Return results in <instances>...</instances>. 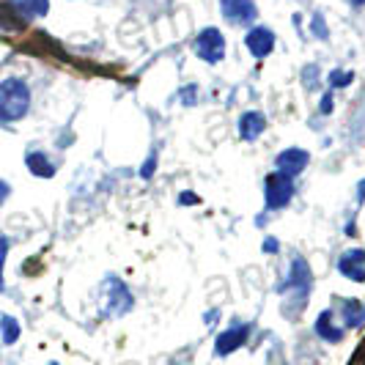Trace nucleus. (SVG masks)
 Here are the masks:
<instances>
[{"mask_svg": "<svg viewBox=\"0 0 365 365\" xmlns=\"http://www.w3.org/2000/svg\"><path fill=\"white\" fill-rule=\"evenodd\" d=\"M192 53L201 58L203 63H220L225 53H228V44H225V36L222 31L215 28V25H206L203 31H198V36L192 38Z\"/></svg>", "mask_w": 365, "mask_h": 365, "instance_id": "obj_5", "label": "nucleus"}, {"mask_svg": "<svg viewBox=\"0 0 365 365\" xmlns=\"http://www.w3.org/2000/svg\"><path fill=\"white\" fill-rule=\"evenodd\" d=\"M253 322H242V319H231V324L220 332L217 338H215V354L217 357H228V354H234L239 349L245 346L247 341H250V335H253Z\"/></svg>", "mask_w": 365, "mask_h": 365, "instance_id": "obj_6", "label": "nucleus"}, {"mask_svg": "<svg viewBox=\"0 0 365 365\" xmlns=\"http://www.w3.org/2000/svg\"><path fill=\"white\" fill-rule=\"evenodd\" d=\"M327 86H329V91H344L349 86H354V72L338 66V69H332V72L327 74Z\"/></svg>", "mask_w": 365, "mask_h": 365, "instance_id": "obj_18", "label": "nucleus"}, {"mask_svg": "<svg viewBox=\"0 0 365 365\" xmlns=\"http://www.w3.org/2000/svg\"><path fill=\"white\" fill-rule=\"evenodd\" d=\"M25 25H28V22L19 17L17 9H14L9 0L0 3V31H6V34H19Z\"/></svg>", "mask_w": 365, "mask_h": 365, "instance_id": "obj_16", "label": "nucleus"}, {"mask_svg": "<svg viewBox=\"0 0 365 365\" xmlns=\"http://www.w3.org/2000/svg\"><path fill=\"white\" fill-rule=\"evenodd\" d=\"M198 203H201V195H198V192H192V190L179 192V206H198Z\"/></svg>", "mask_w": 365, "mask_h": 365, "instance_id": "obj_26", "label": "nucleus"}, {"mask_svg": "<svg viewBox=\"0 0 365 365\" xmlns=\"http://www.w3.org/2000/svg\"><path fill=\"white\" fill-rule=\"evenodd\" d=\"M220 14L231 25L250 28L258 19V6L256 0H220Z\"/></svg>", "mask_w": 365, "mask_h": 365, "instance_id": "obj_9", "label": "nucleus"}, {"mask_svg": "<svg viewBox=\"0 0 365 365\" xmlns=\"http://www.w3.org/2000/svg\"><path fill=\"white\" fill-rule=\"evenodd\" d=\"M9 195H11V184L6 179H0V209H3V203L9 201Z\"/></svg>", "mask_w": 365, "mask_h": 365, "instance_id": "obj_27", "label": "nucleus"}, {"mask_svg": "<svg viewBox=\"0 0 365 365\" xmlns=\"http://www.w3.org/2000/svg\"><path fill=\"white\" fill-rule=\"evenodd\" d=\"M179 102H182V108H195V105H198V86H195V83L182 86V91H179Z\"/></svg>", "mask_w": 365, "mask_h": 365, "instance_id": "obj_22", "label": "nucleus"}, {"mask_svg": "<svg viewBox=\"0 0 365 365\" xmlns=\"http://www.w3.org/2000/svg\"><path fill=\"white\" fill-rule=\"evenodd\" d=\"M14 9H17V14L25 22H31L34 17H47V11H50V0H9Z\"/></svg>", "mask_w": 365, "mask_h": 365, "instance_id": "obj_15", "label": "nucleus"}, {"mask_svg": "<svg viewBox=\"0 0 365 365\" xmlns=\"http://www.w3.org/2000/svg\"><path fill=\"white\" fill-rule=\"evenodd\" d=\"M50 365H58V363H50Z\"/></svg>", "mask_w": 365, "mask_h": 365, "instance_id": "obj_32", "label": "nucleus"}, {"mask_svg": "<svg viewBox=\"0 0 365 365\" xmlns=\"http://www.w3.org/2000/svg\"><path fill=\"white\" fill-rule=\"evenodd\" d=\"M173 365H179V363H173Z\"/></svg>", "mask_w": 365, "mask_h": 365, "instance_id": "obj_33", "label": "nucleus"}, {"mask_svg": "<svg viewBox=\"0 0 365 365\" xmlns=\"http://www.w3.org/2000/svg\"><path fill=\"white\" fill-rule=\"evenodd\" d=\"M319 115H332V110H335V96H332V91H324L322 93V99H319Z\"/></svg>", "mask_w": 365, "mask_h": 365, "instance_id": "obj_24", "label": "nucleus"}, {"mask_svg": "<svg viewBox=\"0 0 365 365\" xmlns=\"http://www.w3.org/2000/svg\"><path fill=\"white\" fill-rule=\"evenodd\" d=\"M313 332H316L324 344H341V341L346 338V327L341 324V319L335 316L332 308H324V311L316 316V322H313Z\"/></svg>", "mask_w": 365, "mask_h": 365, "instance_id": "obj_11", "label": "nucleus"}, {"mask_svg": "<svg viewBox=\"0 0 365 365\" xmlns=\"http://www.w3.org/2000/svg\"><path fill=\"white\" fill-rule=\"evenodd\" d=\"M19 335H22L19 319L11 316V313H3V316H0V338H3V344H6V346H14L19 341Z\"/></svg>", "mask_w": 365, "mask_h": 365, "instance_id": "obj_17", "label": "nucleus"}, {"mask_svg": "<svg viewBox=\"0 0 365 365\" xmlns=\"http://www.w3.org/2000/svg\"><path fill=\"white\" fill-rule=\"evenodd\" d=\"M102 313L105 316H127L132 308H135V297L129 292V286L121 280V277H115V274H108L105 277V283H102Z\"/></svg>", "mask_w": 365, "mask_h": 365, "instance_id": "obj_3", "label": "nucleus"}, {"mask_svg": "<svg viewBox=\"0 0 365 365\" xmlns=\"http://www.w3.org/2000/svg\"><path fill=\"white\" fill-rule=\"evenodd\" d=\"M299 80H302L305 91H316V88L322 86V69H319L316 63H308V66L299 72Z\"/></svg>", "mask_w": 365, "mask_h": 365, "instance_id": "obj_19", "label": "nucleus"}, {"mask_svg": "<svg viewBox=\"0 0 365 365\" xmlns=\"http://www.w3.org/2000/svg\"><path fill=\"white\" fill-rule=\"evenodd\" d=\"M267 220H269V212H261V215H258V220H256V225H258V228H264V225H267Z\"/></svg>", "mask_w": 365, "mask_h": 365, "instance_id": "obj_30", "label": "nucleus"}, {"mask_svg": "<svg viewBox=\"0 0 365 365\" xmlns=\"http://www.w3.org/2000/svg\"><path fill=\"white\" fill-rule=\"evenodd\" d=\"M274 44H277V36H274L272 28L267 25H250L247 34H245V50L253 55L256 61H264L274 53Z\"/></svg>", "mask_w": 365, "mask_h": 365, "instance_id": "obj_7", "label": "nucleus"}, {"mask_svg": "<svg viewBox=\"0 0 365 365\" xmlns=\"http://www.w3.org/2000/svg\"><path fill=\"white\" fill-rule=\"evenodd\" d=\"M365 203V179L357 182V206H363Z\"/></svg>", "mask_w": 365, "mask_h": 365, "instance_id": "obj_29", "label": "nucleus"}, {"mask_svg": "<svg viewBox=\"0 0 365 365\" xmlns=\"http://www.w3.org/2000/svg\"><path fill=\"white\" fill-rule=\"evenodd\" d=\"M335 316L341 319V324L346 329H363L365 327V302L363 299H354V297H344V299H335Z\"/></svg>", "mask_w": 365, "mask_h": 365, "instance_id": "obj_12", "label": "nucleus"}, {"mask_svg": "<svg viewBox=\"0 0 365 365\" xmlns=\"http://www.w3.org/2000/svg\"><path fill=\"white\" fill-rule=\"evenodd\" d=\"M25 168H28L36 179H53L55 176V163L50 160V154L41 151V148H28V151H25Z\"/></svg>", "mask_w": 365, "mask_h": 365, "instance_id": "obj_14", "label": "nucleus"}, {"mask_svg": "<svg viewBox=\"0 0 365 365\" xmlns=\"http://www.w3.org/2000/svg\"><path fill=\"white\" fill-rule=\"evenodd\" d=\"M311 165V151L302 146H289L283 148L277 157H274V170L289 176V179H297L299 173H305Z\"/></svg>", "mask_w": 365, "mask_h": 365, "instance_id": "obj_8", "label": "nucleus"}, {"mask_svg": "<svg viewBox=\"0 0 365 365\" xmlns=\"http://www.w3.org/2000/svg\"><path fill=\"white\" fill-rule=\"evenodd\" d=\"M9 250H11V239L0 237V292H6V277H3V269H6V258H9Z\"/></svg>", "mask_w": 365, "mask_h": 365, "instance_id": "obj_23", "label": "nucleus"}, {"mask_svg": "<svg viewBox=\"0 0 365 365\" xmlns=\"http://www.w3.org/2000/svg\"><path fill=\"white\" fill-rule=\"evenodd\" d=\"M311 289H313L311 264L305 261V256L294 253L286 277H283V280L274 286V292H277L280 297H283V299H286V305H283V313H286V319H294L297 313L305 311V305H308V297H311Z\"/></svg>", "mask_w": 365, "mask_h": 365, "instance_id": "obj_1", "label": "nucleus"}, {"mask_svg": "<svg viewBox=\"0 0 365 365\" xmlns=\"http://www.w3.org/2000/svg\"><path fill=\"white\" fill-rule=\"evenodd\" d=\"M311 36L316 38V41H329V25L322 11H316L311 17Z\"/></svg>", "mask_w": 365, "mask_h": 365, "instance_id": "obj_20", "label": "nucleus"}, {"mask_svg": "<svg viewBox=\"0 0 365 365\" xmlns=\"http://www.w3.org/2000/svg\"><path fill=\"white\" fill-rule=\"evenodd\" d=\"M31 105H34V93L22 77L9 74L0 80V124L22 121L31 113Z\"/></svg>", "mask_w": 365, "mask_h": 365, "instance_id": "obj_2", "label": "nucleus"}, {"mask_svg": "<svg viewBox=\"0 0 365 365\" xmlns=\"http://www.w3.org/2000/svg\"><path fill=\"white\" fill-rule=\"evenodd\" d=\"M351 9H365V0H346Z\"/></svg>", "mask_w": 365, "mask_h": 365, "instance_id": "obj_31", "label": "nucleus"}, {"mask_svg": "<svg viewBox=\"0 0 365 365\" xmlns=\"http://www.w3.org/2000/svg\"><path fill=\"white\" fill-rule=\"evenodd\" d=\"M217 319H220V311H217V308H215V311H206V313H203V322H206V324H212V327L217 324Z\"/></svg>", "mask_w": 365, "mask_h": 365, "instance_id": "obj_28", "label": "nucleus"}, {"mask_svg": "<svg viewBox=\"0 0 365 365\" xmlns=\"http://www.w3.org/2000/svg\"><path fill=\"white\" fill-rule=\"evenodd\" d=\"M335 269L341 277H346L351 283L363 286L365 283V247H346L338 261H335Z\"/></svg>", "mask_w": 365, "mask_h": 365, "instance_id": "obj_10", "label": "nucleus"}, {"mask_svg": "<svg viewBox=\"0 0 365 365\" xmlns=\"http://www.w3.org/2000/svg\"><path fill=\"white\" fill-rule=\"evenodd\" d=\"M261 250H264V256H277V253H280V239H277V237H264V242H261Z\"/></svg>", "mask_w": 365, "mask_h": 365, "instance_id": "obj_25", "label": "nucleus"}, {"mask_svg": "<svg viewBox=\"0 0 365 365\" xmlns=\"http://www.w3.org/2000/svg\"><path fill=\"white\" fill-rule=\"evenodd\" d=\"M157 165H160V151L157 148H151L148 151V157L143 160V165H140V170H138V176L140 179H154V173H157Z\"/></svg>", "mask_w": 365, "mask_h": 365, "instance_id": "obj_21", "label": "nucleus"}, {"mask_svg": "<svg viewBox=\"0 0 365 365\" xmlns=\"http://www.w3.org/2000/svg\"><path fill=\"white\" fill-rule=\"evenodd\" d=\"M267 132V115L261 110H245L237 121V135L245 143H256Z\"/></svg>", "mask_w": 365, "mask_h": 365, "instance_id": "obj_13", "label": "nucleus"}, {"mask_svg": "<svg viewBox=\"0 0 365 365\" xmlns=\"http://www.w3.org/2000/svg\"><path fill=\"white\" fill-rule=\"evenodd\" d=\"M297 195V179H289L283 173H269L264 179V212H283Z\"/></svg>", "mask_w": 365, "mask_h": 365, "instance_id": "obj_4", "label": "nucleus"}]
</instances>
